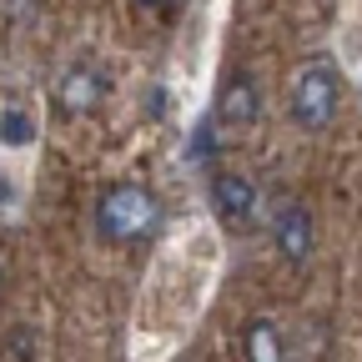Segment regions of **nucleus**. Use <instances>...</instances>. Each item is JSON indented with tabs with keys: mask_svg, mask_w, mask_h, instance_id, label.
<instances>
[{
	"mask_svg": "<svg viewBox=\"0 0 362 362\" xmlns=\"http://www.w3.org/2000/svg\"><path fill=\"white\" fill-rule=\"evenodd\" d=\"M156 221H161V197L151 187H141V181H116V187L96 202V232L111 247L141 242Z\"/></svg>",
	"mask_w": 362,
	"mask_h": 362,
	"instance_id": "1",
	"label": "nucleus"
},
{
	"mask_svg": "<svg viewBox=\"0 0 362 362\" xmlns=\"http://www.w3.org/2000/svg\"><path fill=\"white\" fill-rule=\"evenodd\" d=\"M337 101H342V81H337L332 56H312V61L297 71L292 90H287L292 126H297V131H307V136L327 131V126L337 121Z\"/></svg>",
	"mask_w": 362,
	"mask_h": 362,
	"instance_id": "2",
	"label": "nucleus"
},
{
	"mask_svg": "<svg viewBox=\"0 0 362 362\" xmlns=\"http://www.w3.org/2000/svg\"><path fill=\"white\" fill-rule=\"evenodd\" d=\"M262 116V86L252 71H226L221 86H216V106H211V121L216 131L237 136V131H252Z\"/></svg>",
	"mask_w": 362,
	"mask_h": 362,
	"instance_id": "3",
	"label": "nucleus"
},
{
	"mask_svg": "<svg viewBox=\"0 0 362 362\" xmlns=\"http://www.w3.org/2000/svg\"><path fill=\"white\" fill-rule=\"evenodd\" d=\"M106 90H111V81L101 76L96 61H76V66H66L61 81H56V106H61L66 116H86V111L101 106Z\"/></svg>",
	"mask_w": 362,
	"mask_h": 362,
	"instance_id": "4",
	"label": "nucleus"
},
{
	"mask_svg": "<svg viewBox=\"0 0 362 362\" xmlns=\"http://www.w3.org/2000/svg\"><path fill=\"white\" fill-rule=\"evenodd\" d=\"M211 211L226 226H247L257 216V181L242 171H216L211 176Z\"/></svg>",
	"mask_w": 362,
	"mask_h": 362,
	"instance_id": "5",
	"label": "nucleus"
},
{
	"mask_svg": "<svg viewBox=\"0 0 362 362\" xmlns=\"http://www.w3.org/2000/svg\"><path fill=\"white\" fill-rule=\"evenodd\" d=\"M272 232H277V252H282L292 267H307V262H312L317 226H312L307 202H282V206H277V221H272Z\"/></svg>",
	"mask_w": 362,
	"mask_h": 362,
	"instance_id": "6",
	"label": "nucleus"
},
{
	"mask_svg": "<svg viewBox=\"0 0 362 362\" xmlns=\"http://www.w3.org/2000/svg\"><path fill=\"white\" fill-rule=\"evenodd\" d=\"M242 347H247V362H287L282 332H277V322H267V317L247 322V332H242Z\"/></svg>",
	"mask_w": 362,
	"mask_h": 362,
	"instance_id": "7",
	"label": "nucleus"
},
{
	"mask_svg": "<svg viewBox=\"0 0 362 362\" xmlns=\"http://www.w3.org/2000/svg\"><path fill=\"white\" fill-rule=\"evenodd\" d=\"M30 136H35V121L21 111V106H11L6 116H0V141H6V146H30Z\"/></svg>",
	"mask_w": 362,
	"mask_h": 362,
	"instance_id": "8",
	"label": "nucleus"
},
{
	"mask_svg": "<svg viewBox=\"0 0 362 362\" xmlns=\"http://www.w3.org/2000/svg\"><path fill=\"white\" fill-rule=\"evenodd\" d=\"M211 151H216V121L206 116V121L197 126V136H192V161L202 166V161H211Z\"/></svg>",
	"mask_w": 362,
	"mask_h": 362,
	"instance_id": "9",
	"label": "nucleus"
},
{
	"mask_svg": "<svg viewBox=\"0 0 362 362\" xmlns=\"http://www.w3.org/2000/svg\"><path fill=\"white\" fill-rule=\"evenodd\" d=\"M136 11H171V6H181V0H131Z\"/></svg>",
	"mask_w": 362,
	"mask_h": 362,
	"instance_id": "10",
	"label": "nucleus"
}]
</instances>
